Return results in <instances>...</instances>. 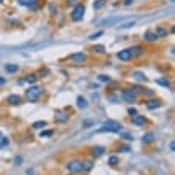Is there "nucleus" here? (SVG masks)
Here are the masks:
<instances>
[{"instance_id": "obj_1", "label": "nucleus", "mask_w": 175, "mask_h": 175, "mask_svg": "<svg viewBox=\"0 0 175 175\" xmlns=\"http://www.w3.org/2000/svg\"><path fill=\"white\" fill-rule=\"evenodd\" d=\"M41 93H43V88L34 84L32 88H27V91H26V99H27L29 102H35V100L41 96Z\"/></svg>"}, {"instance_id": "obj_2", "label": "nucleus", "mask_w": 175, "mask_h": 175, "mask_svg": "<svg viewBox=\"0 0 175 175\" xmlns=\"http://www.w3.org/2000/svg\"><path fill=\"white\" fill-rule=\"evenodd\" d=\"M118 130H121V124L118 121L108 120L103 123V127H100L97 132H118Z\"/></svg>"}, {"instance_id": "obj_3", "label": "nucleus", "mask_w": 175, "mask_h": 175, "mask_svg": "<svg viewBox=\"0 0 175 175\" xmlns=\"http://www.w3.org/2000/svg\"><path fill=\"white\" fill-rule=\"evenodd\" d=\"M84 5H76L75 8H73V11H72V21H75V22H78V21H81L83 19V16H84Z\"/></svg>"}, {"instance_id": "obj_4", "label": "nucleus", "mask_w": 175, "mask_h": 175, "mask_svg": "<svg viewBox=\"0 0 175 175\" xmlns=\"http://www.w3.org/2000/svg\"><path fill=\"white\" fill-rule=\"evenodd\" d=\"M67 170L73 172V174H80V172H83V162L81 161H70L67 164Z\"/></svg>"}, {"instance_id": "obj_5", "label": "nucleus", "mask_w": 175, "mask_h": 175, "mask_svg": "<svg viewBox=\"0 0 175 175\" xmlns=\"http://www.w3.org/2000/svg\"><path fill=\"white\" fill-rule=\"evenodd\" d=\"M118 59H120V61H123V62L130 61V59H132V54H130L129 48H127V49H121V51L118 53Z\"/></svg>"}, {"instance_id": "obj_6", "label": "nucleus", "mask_w": 175, "mask_h": 175, "mask_svg": "<svg viewBox=\"0 0 175 175\" xmlns=\"http://www.w3.org/2000/svg\"><path fill=\"white\" fill-rule=\"evenodd\" d=\"M135 97H137V94H134L130 89H126L123 91V100H126V102H135Z\"/></svg>"}, {"instance_id": "obj_7", "label": "nucleus", "mask_w": 175, "mask_h": 175, "mask_svg": "<svg viewBox=\"0 0 175 175\" xmlns=\"http://www.w3.org/2000/svg\"><path fill=\"white\" fill-rule=\"evenodd\" d=\"M69 59H70V61H73V62H80V64H81V62H86L88 56H86L84 53H75V54H72Z\"/></svg>"}, {"instance_id": "obj_8", "label": "nucleus", "mask_w": 175, "mask_h": 175, "mask_svg": "<svg viewBox=\"0 0 175 175\" xmlns=\"http://www.w3.org/2000/svg\"><path fill=\"white\" fill-rule=\"evenodd\" d=\"M54 121L56 123H65V121H67V113H64V111H56Z\"/></svg>"}, {"instance_id": "obj_9", "label": "nucleus", "mask_w": 175, "mask_h": 175, "mask_svg": "<svg viewBox=\"0 0 175 175\" xmlns=\"http://www.w3.org/2000/svg\"><path fill=\"white\" fill-rule=\"evenodd\" d=\"M8 103L10 105H19L21 103V96H18V94H11V96H8Z\"/></svg>"}, {"instance_id": "obj_10", "label": "nucleus", "mask_w": 175, "mask_h": 175, "mask_svg": "<svg viewBox=\"0 0 175 175\" xmlns=\"http://www.w3.org/2000/svg\"><path fill=\"white\" fill-rule=\"evenodd\" d=\"M159 107H161V102L158 99H151L147 102V108H150V110H155V108H159Z\"/></svg>"}, {"instance_id": "obj_11", "label": "nucleus", "mask_w": 175, "mask_h": 175, "mask_svg": "<svg viewBox=\"0 0 175 175\" xmlns=\"http://www.w3.org/2000/svg\"><path fill=\"white\" fill-rule=\"evenodd\" d=\"M132 123L135 124V126H145V124H147V118L145 116H134L132 118Z\"/></svg>"}, {"instance_id": "obj_12", "label": "nucleus", "mask_w": 175, "mask_h": 175, "mask_svg": "<svg viewBox=\"0 0 175 175\" xmlns=\"http://www.w3.org/2000/svg\"><path fill=\"white\" fill-rule=\"evenodd\" d=\"M142 142H143V143H153V142H155V134H153V132H147V134L142 137Z\"/></svg>"}, {"instance_id": "obj_13", "label": "nucleus", "mask_w": 175, "mask_h": 175, "mask_svg": "<svg viewBox=\"0 0 175 175\" xmlns=\"http://www.w3.org/2000/svg\"><path fill=\"white\" fill-rule=\"evenodd\" d=\"M156 35V38H162V37H167V30L164 27H156V30L153 32Z\"/></svg>"}, {"instance_id": "obj_14", "label": "nucleus", "mask_w": 175, "mask_h": 175, "mask_svg": "<svg viewBox=\"0 0 175 175\" xmlns=\"http://www.w3.org/2000/svg\"><path fill=\"white\" fill-rule=\"evenodd\" d=\"M93 155L94 156H102L103 155V151H105V148L103 147H99V145H96V147H93Z\"/></svg>"}, {"instance_id": "obj_15", "label": "nucleus", "mask_w": 175, "mask_h": 175, "mask_svg": "<svg viewBox=\"0 0 175 175\" xmlns=\"http://www.w3.org/2000/svg\"><path fill=\"white\" fill-rule=\"evenodd\" d=\"M129 51L132 56H140L142 53H143V49H142L140 46H132V48H129Z\"/></svg>"}, {"instance_id": "obj_16", "label": "nucleus", "mask_w": 175, "mask_h": 175, "mask_svg": "<svg viewBox=\"0 0 175 175\" xmlns=\"http://www.w3.org/2000/svg\"><path fill=\"white\" fill-rule=\"evenodd\" d=\"M143 38H145V40L148 41V43H153V41H156V35L153 34V32H147Z\"/></svg>"}, {"instance_id": "obj_17", "label": "nucleus", "mask_w": 175, "mask_h": 175, "mask_svg": "<svg viewBox=\"0 0 175 175\" xmlns=\"http://www.w3.org/2000/svg\"><path fill=\"white\" fill-rule=\"evenodd\" d=\"M5 70L8 73H16L18 72V65H13V64H7L5 65Z\"/></svg>"}, {"instance_id": "obj_18", "label": "nucleus", "mask_w": 175, "mask_h": 175, "mask_svg": "<svg viewBox=\"0 0 175 175\" xmlns=\"http://www.w3.org/2000/svg\"><path fill=\"white\" fill-rule=\"evenodd\" d=\"M76 105H78L80 108H86V107H88V102H86L84 97H78V99H76Z\"/></svg>"}, {"instance_id": "obj_19", "label": "nucleus", "mask_w": 175, "mask_h": 175, "mask_svg": "<svg viewBox=\"0 0 175 175\" xmlns=\"http://www.w3.org/2000/svg\"><path fill=\"white\" fill-rule=\"evenodd\" d=\"M93 169V161L91 159H88V161H83V170H91Z\"/></svg>"}, {"instance_id": "obj_20", "label": "nucleus", "mask_w": 175, "mask_h": 175, "mask_svg": "<svg viewBox=\"0 0 175 175\" xmlns=\"http://www.w3.org/2000/svg\"><path fill=\"white\" fill-rule=\"evenodd\" d=\"M45 126H46V121H37V123L32 124V127H34V129H43Z\"/></svg>"}, {"instance_id": "obj_21", "label": "nucleus", "mask_w": 175, "mask_h": 175, "mask_svg": "<svg viewBox=\"0 0 175 175\" xmlns=\"http://www.w3.org/2000/svg\"><path fill=\"white\" fill-rule=\"evenodd\" d=\"M156 83H158V84H161V86H166V88H170V83H169L167 80L158 78V80H156Z\"/></svg>"}, {"instance_id": "obj_22", "label": "nucleus", "mask_w": 175, "mask_h": 175, "mask_svg": "<svg viewBox=\"0 0 175 175\" xmlns=\"http://www.w3.org/2000/svg\"><path fill=\"white\" fill-rule=\"evenodd\" d=\"M118 162H120L118 156H110V158H108V164H110V166H116Z\"/></svg>"}, {"instance_id": "obj_23", "label": "nucleus", "mask_w": 175, "mask_h": 175, "mask_svg": "<svg viewBox=\"0 0 175 175\" xmlns=\"http://www.w3.org/2000/svg\"><path fill=\"white\" fill-rule=\"evenodd\" d=\"M103 5H105V0H96V2H94V5H93V7L96 8V10H99V8H102Z\"/></svg>"}, {"instance_id": "obj_24", "label": "nucleus", "mask_w": 175, "mask_h": 175, "mask_svg": "<svg viewBox=\"0 0 175 175\" xmlns=\"http://www.w3.org/2000/svg\"><path fill=\"white\" fill-rule=\"evenodd\" d=\"M93 49L96 53H100V54H102V53H105V46H102V45H96V46H93Z\"/></svg>"}, {"instance_id": "obj_25", "label": "nucleus", "mask_w": 175, "mask_h": 175, "mask_svg": "<svg viewBox=\"0 0 175 175\" xmlns=\"http://www.w3.org/2000/svg\"><path fill=\"white\" fill-rule=\"evenodd\" d=\"M19 3L21 5H27V7H34L35 0H19Z\"/></svg>"}, {"instance_id": "obj_26", "label": "nucleus", "mask_w": 175, "mask_h": 175, "mask_svg": "<svg viewBox=\"0 0 175 175\" xmlns=\"http://www.w3.org/2000/svg\"><path fill=\"white\" fill-rule=\"evenodd\" d=\"M132 26H135V21L134 19L129 21V22H126V24H123V26H120V29H127V27H132Z\"/></svg>"}, {"instance_id": "obj_27", "label": "nucleus", "mask_w": 175, "mask_h": 175, "mask_svg": "<svg viewBox=\"0 0 175 175\" xmlns=\"http://www.w3.org/2000/svg\"><path fill=\"white\" fill-rule=\"evenodd\" d=\"M102 34H103V32H102V30H99V32H96V34H91V35H89V38H91V40H97L99 37H102Z\"/></svg>"}, {"instance_id": "obj_28", "label": "nucleus", "mask_w": 175, "mask_h": 175, "mask_svg": "<svg viewBox=\"0 0 175 175\" xmlns=\"http://www.w3.org/2000/svg\"><path fill=\"white\" fill-rule=\"evenodd\" d=\"M134 76H135L137 80H142V81H145V80H147V76H145L142 72H135V73H134Z\"/></svg>"}, {"instance_id": "obj_29", "label": "nucleus", "mask_w": 175, "mask_h": 175, "mask_svg": "<svg viewBox=\"0 0 175 175\" xmlns=\"http://www.w3.org/2000/svg\"><path fill=\"white\" fill-rule=\"evenodd\" d=\"M26 81H27V83H30V84H34V83L37 81V76H35V75H29L27 78H26Z\"/></svg>"}, {"instance_id": "obj_30", "label": "nucleus", "mask_w": 175, "mask_h": 175, "mask_svg": "<svg viewBox=\"0 0 175 175\" xmlns=\"http://www.w3.org/2000/svg\"><path fill=\"white\" fill-rule=\"evenodd\" d=\"M83 126H84V127H91V126H94V120H86L84 123H83Z\"/></svg>"}, {"instance_id": "obj_31", "label": "nucleus", "mask_w": 175, "mask_h": 175, "mask_svg": "<svg viewBox=\"0 0 175 175\" xmlns=\"http://www.w3.org/2000/svg\"><path fill=\"white\" fill-rule=\"evenodd\" d=\"M8 143H10V142H8V139H2V140H0V148H3V147H8Z\"/></svg>"}, {"instance_id": "obj_32", "label": "nucleus", "mask_w": 175, "mask_h": 175, "mask_svg": "<svg viewBox=\"0 0 175 175\" xmlns=\"http://www.w3.org/2000/svg\"><path fill=\"white\" fill-rule=\"evenodd\" d=\"M51 134H53V130H43V132H40V137H49Z\"/></svg>"}, {"instance_id": "obj_33", "label": "nucleus", "mask_w": 175, "mask_h": 175, "mask_svg": "<svg viewBox=\"0 0 175 175\" xmlns=\"http://www.w3.org/2000/svg\"><path fill=\"white\" fill-rule=\"evenodd\" d=\"M127 113H129V116H137V110H135V108H129V110H127Z\"/></svg>"}, {"instance_id": "obj_34", "label": "nucleus", "mask_w": 175, "mask_h": 175, "mask_svg": "<svg viewBox=\"0 0 175 175\" xmlns=\"http://www.w3.org/2000/svg\"><path fill=\"white\" fill-rule=\"evenodd\" d=\"M120 150L123 151V153H127V151H130V147L129 145H123V147H120Z\"/></svg>"}, {"instance_id": "obj_35", "label": "nucleus", "mask_w": 175, "mask_h": 175, "mask_svg": "<svg viewBox=\"0 0 175 175\" xmlns=\"http://www.w3.org/2000/svg\"><path fill=\"white\" fill-rule=\"evenodd\" d=\"M49 11H51V13H57V5H49Z\"/></svg>"}, {"instance_id": "obj_36", "label": "nucleus", "mask_w": 175, "mask_h": 175, "mask_svg": "<svg viewBox=\"0 0 175 175\" xmlns=\"http://www.w3.org/2000/svg\"><path fill=\"white\" fill-rule=\"evenodd\" d=\"M99 80H100V81H110V76H107V75H99Z\"/></svg>"}, {"instance_id": "obj_37", "label": "nucleus", "mask_w": 175, "mask_h": 175, "mask_svg": "<svg viewBox=\"0 0 175 175\" xmlns=\"http://www.w3.org/2000/svg\"><path fill=\"white\" fill-rule=\"evenodd\" d=\"M21 162H22V158H21V156H16V158H14V164L21 166Z\"/></svg>"}, {"instance_id": "obj_38", "label": "nucleus", "mask_w": 175, "mask_h": 175, "mask_svg": "<svg viewBox=\"0 0 175 175\" xmlns=\"http://www.w3.org/2000/svg\"><path fill=\"white\" fill-rule=\"evenodd\" d=\"M124 140H132V134H123Z\"/></svg>"}, {"instance_id": "obj_39", "label": "nucleus", "mask_w": 175, "mask_h": 175, "mask_svg": "<svg viewBox=\"0 0 175 175\" xmlns=\"http://www.w3.org/2000/svg\"><path fill=\"white\" fill-rule=\"evenodd\" d=\"M169 148H170V151L175 150V142H174V140H170V145H169Z\"/></svg>"}, {"instance_id": "obj_40", "label": "nucleus", "mask_w": 175, "mask_h": 175, "mask_svg": "<svg viewBox=\"0 0 175 175\" xmlns=\"http://www.w3.org/2000/svg\"><path fill=\"white\" fill-rule=\"evenodd\" d=\"M5 83H7V80H5L3 76H0V86H3Z\"/></svg>"}, {"instance_id": "obj_41", "label": "nucleus", "mask_w": 175, "mask_h": 175, "mask_svg": "<svg viewBox=\"0 0 175 175\" xmlns=\"http://www.w3.org/2000/svg\"><path fill=\"white\" fill-rule=\"evenodd\" d=\"M134 3V0H124V5H132Z\"/></svg>"}, {"instance_id": "obj_42", "label": "nucleus", "mask_w": 175, "mask_h": 175, "mask_svg": "<svg viewBox=\"0 0 175 175\" xmlns=\"http://www.w3.org/2000/svg\"><path fill=\"white\" fill-rule=\"evenodd\" d=\"M27 175H34V169H30V170H27Z\"/></svg>"}, {"instance_id": "obj_43", "label": "nucleus", "mask_w": 175, "mask_h": 175, "mask_svg": "<svg viewBox=\"0 0 175 175\" xmlns=\"http://www.w3.org/2000/svg\"><path fill=\"white\" fill-rule=\"evenodd\" d=\"M0 3H3V0H0Z\"/></svg>"}]
</instances>
